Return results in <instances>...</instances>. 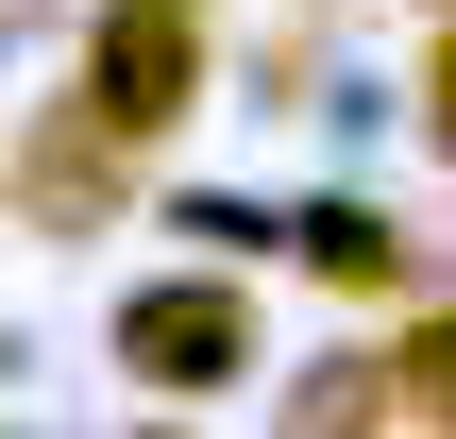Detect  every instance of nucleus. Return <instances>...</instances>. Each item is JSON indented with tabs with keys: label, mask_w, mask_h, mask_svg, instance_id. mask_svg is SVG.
<instances>
[{
	"label": "nucleus",
	"mask_w": 456,
	"mask_h": 439,
	"mask_svg": "<svg viewBox=\"0 0 456 439\" xmlns=\"http://www.w3.org/2000/svg\"><path fill=\"white\" fill-rule=\"evenodd\" d=\"M305 271H322L338 305H389V288H423V237H406L389 203H305Z\"/></svg>",
	"instance_id": "nucleus-4"
},
{
	"label": "nucleus",
	"mask_w": 456,
	"mask_h": 439,
	"mask_svg": "<svg viewBox=\"0 0 456 439\" xmlns=\"http://www.w3.org/2000/svg\"><path fill=\"white\" fill-rule=\"evenodd\" d=\"M68 85L152 152V135L203 102V0H102V34H85V68H68Z\"/></svg>",
	"instance_id": "nucleus-2"
},
{
	"label": "nucleus",
	"mask_w": 456,
	"mask_h": 439,
	"mask_svg": "<svg viewBox=\"0 0 456 439\" xmlns=\"http://www.w3.org/2000/svg\"><path fill=\"white\" fill-rule=\"evenodd\" d=\"M17 186H34V237H85V220H102V203L135 186V135H118V118H102V102L68 85V102L34 118V152H17Z\"/></svg>",
	"instance_id": "nucleus-3"
},
{
	"label": "nucleus",
	"mask_w": 456,
	"mask_h": 439,
	"mask_svg": "<svg viewBox=\"0 0 456 439\" xmlns=\"http://www.w3.org/2000/svg\"><path fill=\"white\" fill-rule=\"evenodd\" d=\"M152 406H220L237 372H254V305H237V271H169V288H135L118 305V338H102Z\"/></svg>",
	"instance_id": "nucleus-1"
},
{
	"label": "nucleus",
	"mask_w": 456,
	"mask_h": 439,
	"mask_svg": "<svg viewBox=\"0 0 456 439\" xmlns=\"http://www.w3.org/2000/svg\"><path fill=\"white\" fill-rule=\"evenodd\" d=\"M372 423H456V305L406 338V355H372Z\"/></svg>",
	"instance_id": "nucleus-5"
},
{
	"label": "nucleus",
	"mask_w": 456,
	"mask_h": 439,
	"mask_svg": "<svg viewBox=\"0 0 456 439\" xmlns=\"http://www.w3.org/2000/svg\"><path fill=\"white\" fill-rule=\"evenodd\" d=\"M423 135L456 152V34H440V68H423Z\"/></svg>",
	"instance_id": "nucleus-6"
}]
</instances>
